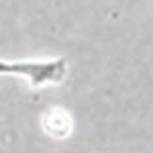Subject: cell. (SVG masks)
I'll return each instance as SVG.
<instances>
[{"instance_id":"1","label":"cell","mask_w":153,"mask_h":153,"mask_svg":"<svg viewBox=\"0 0 153 153\" xmlns=\"http://www.w3.org/2000/svg\"><path fill=\"white\" fill-rule=\"evenodd\" d=\"M65 71H68L65 57L47 61H0V74L23 76L33 86L57 84L65 78Z\"/></svg>"}]
</instances>
